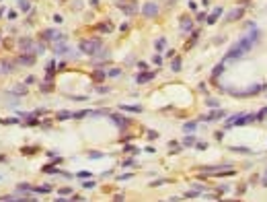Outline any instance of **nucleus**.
<instances>
[{"instance_id": "obj_20", "label": "nucleus", "mask_w": 267, "mask_h": 202, "mask_svg": "<svg viewBox=\"0 0 267 202\" xmlns=\"http://www.w3.org/2000/svg\"><path fill=\"white\" fill-rule=\"evenodd\" d=\"M0 124H6V126H11V124H21V118H0Z\"/></svg>"}, {"instance_id": "obj_6", "label": "nucleus", "mask_w": 267, "mask_h": 202, "mask_svg": "<svg viewBox=\"0 0 267 202\" xmlns=\"http://www.w3.org/2000/svg\"><path fill=\"white\" fill-rule=\"evenodd\" d=\"M142 14H144V17H156V14H158V4H156V2H146V4L142 6Z\"/></svg>"}, {"instance_id": "obj_3", "label": "nucleus", "mask_w": 267, "mask_h": 202, "mask_svg": "<svg viewBox=\"0 0 267 202\" xmlns=\"http://www.w3.org/2000/svg\"><path fill=\"white\" fill-rule=\"evenodd\" d=\"M37 54L35 52H19V58H17V64L21 66H33Z\"/></svg>"}, {"instance_id": "obj_23", "label": "nucleus", "mask_w": 267, "mask_h": 202, "mask_svg": "<svg viewBox=\"0 0 267 202\" xmlns=\"http://www.w3.org/2000/svg\"><path fill=\"white\" fill-rule=\"evenodd\" d=\"M11 70H12L11 62H0V72L2 74H6V72H11Z\"/></svg>"}, {"instance_id": "obj_9", "label": "nucleus", "mask_w": 267, "mask_h": 202, "mask_svg": "<svg viewBox=\"0 0 267 202\" xmlns=\"http://www.w3.org/2000/svg\"><path fill=\"white\" fill-rule=\"evenodd\" d=\"M33 46V39L31 37H21L19 39V52H35Z\"/></svg>"}, {"instance_id": "obj_46", "label": "nucleus", "mask_w": 267, "mask_h": 202, "mask_svg": "<svg viewBox=\"0 0 267 202\" xmlns=\"http://www.w3.org/2000/svg\"><path fill=\"white\" fill-rule=\"evenodd\" d=\"M138 68L140 70H148V64L146 62H138Z\"/></svg>"}, {"instance_id": "obj_40", "label": "nucleus", "mask_w": 267, "mask_h": 202, "mask_svg": "<svg viewBox=\"0 0 267 202\" xmlns=\"http://www.w3.org/2000/svg\"><path fill=\"white\" fill-rule=\"evenodd\" d=\"M195 19H197L199 23H201V21H206V19H208V12H197V17H195Z\"/></svg>"}, {"instance_id": "obj_50", "label": "nucleus", "mask_w": 267, "mask_h": 202, "mask_svg": "<svg viewBox=\"0 0 267 202\" xmlns=\"http://www.w3.org/2000/svg\"><path fill=\"white\" fill-rule=\"evenodd\" d=\"M27 85H33L35 83V76H27V81H25Z\"/></svg>"}, {"instance_id": "obj_48", "label": "nucleus", "mask_w": 267, "mask_h": 202, "mask_svg": "<svg viewBox=\"0 0 267 202\" xmlns=\"http://www.w3.org/2000/svg\"><path fill=\"white\" fill-rule=\"evenodd\" d=\"M208 105H212V107H218V99H208Z\"/></svg>"}, {"instance_id": "obj_41", "label": "nucleus", "mask_w": 267, "mask_h": 202, "mask_svg": "<svg viewBox=\"0 0 267 202\" xmlns=\"http://www.w3.org/2000/svg\"><path fill=\"white\" fill-rule=\"evenodd\" d=\"M166 179H156V181H150V188H156V186H163Z\"/></svg>"}, {"instance_id": "obj_21", "label": "nucleus", "mask_w": 267, "mask_h": 202, "mask_svg": "<svg viewBox=\"0 0 267 202\" xmlns=\"http://www.w3.org/2000/svg\"><path fill=\"white\" fill-rule=\"evenodd\" d=\"M86 116H91V111H88V109H80V111H74V116H72V118L82 120V118H86Z\"/></svg>"}, {"instance_id": "obj_42", "label": "nucleus", "mask_w": 267, "mask_h": 202, "mask_svg": "<svg viewBox=\"0 0 267 202\" xmlns=\"http://www.w3.org/2000/svg\"><path fill=\"white\" fill-rule=\"evenodd\" d=\"M70 99H74V101H86L88 97H84V95H72Z\"/></svg>"}, {"instance_id": "obj_37", "label": "nucleus", "mask_w": 267, "mask_h": 202, "mask_svg": "<svg viewBox=\"0 0 267 202\" xmlns=\"http://www.w3.org/2000/svg\"><path fill=\"white\" fill-rule=\"evenodd\" d=\"M126 151H128V153H134V155H138V153H140V149H136L134 144H128V146H126Z\"/></svg>"}, {"instance_id": "obj_29", "label": "nucleus", "mask_w": 267, "mask_h": 202, "mask_svg": "<svg viewBox=\"0 0 267 202\" xmlns=\"http://www.w3.org/2000/svg\"><path fill=\"white\" fill-rule=\"evenodd\" d=\"M14 93H17V95H25V93H27V87H25V85H17V87H14Z\"/></svg>"}, {"instance_id": "obj_19", "label": "nucleus", "mask_w": 267, "mask_h": 202, "mask_svg": "<svg viewBox=\"0 0 267 202\" xmlns=\"http://www.w3.org/2000/svg\"><path fill=\"white\" fill-rule=\"evenodd\" d=\"M72 116H74L72 111H66V109H62V111H60V114H58V116H56V118H58L60 122H64V120H70V118H72Z\"/></svg>"}, {"instance_id": "obj_11", "label": "nucleus", "mask_w": 267, "mask_h": 202, "mask_svg": "<svg viewBox=\"0 0 267 202\" xmlns=\"http://www.w3.org/2000/svg\"><path fill=\"white\" fill-rule=\"evenodd\" d=\"M243 14H244V8H243V6H241V8H234V11H230L228 14H226V21H238Z\"/></svg>"}, {"instance_id": "obj_4", "label": "nucleus", "mask_w": 267, "mask_h": 202, "mask_svg": "<svg viewBox=\"0 0 267 202\" xmlns=\"http://www.w3.org/2000/svg\"><path fill=\"white\" fill-rule=\"evenodd\" d=\"M43 39L54 43V41H62V39H66V35H64V33H58V29H45Z\"/></svg>"}, {"instance_id": "obj_43", "label": "nucleus", "mask_w": 267, "mask_h": 202, "mask_svg": "<svg viewBox=\"0 0 267 202\" xmlns=\"http://www.w3.org/2000/svg\"><path fill=\"white\" fill-rule=\"evenodd\" d=\"M76 175H78V178H91L93 173H91V171H78Z\"/></svg>"}, {"instance_id": "obj_18", "label": "nucleus", "mask_w": 267, "mask_h": 202, "mask_svg": "<svg viewBox=\"0 0 267 202\" xmlns=\"http://www.w3.org/2000/svg\"><path fill=\"white\" fill-rule=\"evenodd\" d=\"M35 194H49L51 192V186H33Z\"/></svg>"}, {"instance_id": "obj_7", "label": "nucleus", "mask_w": 267, "mask_h": 202, "mask_svg": "<svg viewBox=\"0 0 267 202\" xmlns=\"http://www.w3.org/2000/svg\"><path fill=\"white\" fill-rule=\"evenodd\" d=\"M156 79V72H148V70H142L136 76V83L138 85H146V83H150V81H154Z\"/></svg>"}, {"instance_id": "obj_44", "label": "nucleus", "mask_w": 267, "mask_h": 202, "mask_svg": "<svg viewBox=\"0 0 267 202\" xmlns=\"http://www.w3.org/2000/svg\"><path fill=\"white\" fill-rule=\"evenodd\" d=\"M129 178H132V173H123V175H119L117 179H119V181H126V179H129Z\"/></svg>"}, {"instance_id": "obj_34", "label": "nucleus", "mask_w": 267, "mask_h": 202, "mask_svg": "<svg viewBox=\"0 0 267 202\" xmlns=\"http://www.w3.org/2000/svg\"><path fill=\"white\" fill-rule=\"evenodd\" d=\"M146 136H148V140H156V138H158V132L148 130V132H146Z\"/></svg>"}, {"instance_id": "obj_10", "label": "nucleus", "mask_w": 267, "mask_h": 202, "mask_svg": "<svg viewBox=\"0 0 267 202\" xmlns=\"http://www.w3.org/2000/svg\"><path fill=\"white\" fill-rule=\"evenodd\" d=\"M179 21H181V29H183V33H189V31H193V21H191L189 17H185V14H183Z\"/></svg>"}, {"instance_id": "obj_5", "label": "nucleus", "mask_w": 267, "mask_h": 202, "mask_svg": "<svg viewBox=\"0 0 267 202\" xmlns=\"http://www.w3.org/2000/svg\"><path fill=\"white\" fill-rule=\"evenodd\" d=\"M109 118H111V122L115 124L119 130H126V128L129 126V120H126L121 114H109Z\"/></svg>"}, {"instance_id": "obj_56", "label": "nucleus", "mask_w": 267, "mask_h": 202, "mask_svg": "<svg viewBox=\"0 0 267 202\" xmlns=\"http://www.w3.org/2000/svg\"><path fill=\"white\" fill-rule=\"evenodd\" d=\"M0 179H2V178H0Z\"/></svg>"}, {"instance_id": "obj_47", "label": "nucleus", "mask_w": 267, "mask_h": 202, "mask_svg": "<svg viewBox=\"0 0 267 202\" xmlns=\"http://www.w3.org/2000/svg\"><path fill=\"white\" fill-rule=\"evenodd\" d=\"M82 186H84V188H88V190H91V188H95V181H82Z\"/></svg>"}, {"instance_id": "obj_8", "label": "nucleus", "mask_w": 267, "mask_h": 202, "mask_svg": "<svg viewBox=\"0 0 267 202\" xmlns=\"http://www.w3.org/2000/svg\"><path fill=\"white\" fill-rule=\"evenodd\" d=\"M224 116H226L224 109H214V111H210L208 116H201V120H203V122H218V120H222Z\"/></svg>"}, {"instance_id": "obj_36", "label": "nucleus", "mask_w": 267, "mask_h": 202, "mask_svg": "<svg viewBox=\"0 0 267 202\" xmlns=\"http://www.w3.org/2000/svg\"><path fill=\"white\" fill-rule=\"evenodd\" d=\"M37 151H39L37 146H31V149H21V153H23V155H31V153H37Z\"/></svg>"}, {"instance_id": "obj_15", "label": "nucleus", "mask_w": 267, "mask_h": 202, "mask_svg": "<svg viewBox=\"0 0 267 202\" xmlns=\"http://www.w3.org/2000/svg\"><path fill=\"white\" fill-rule=\"evenodd\" d=\"M164 46H166V37H158L156 41H154V48H156V52H164Z\"/></svg>"}, {"instance_id": "obj_24", "label": "nucleus", "mask_w": 267, "mask_h": 202, "mask_svg": "<svg viewBox=\"0 0 267 202\" xmlns=\"http://www.w3.org/2000/svg\"><path fill=\"white\" fill-rule=\"evenodd\" d=\"M54 70H56V60H49L45 64V72L47 74H54Z\"/></svg>"}, {"instance_id": "obj_33", "label": "nucleus", "mask_w": 267, "mask_h": 202, "mask_svg": "<svg viewBox=\"0 0 267 202\" xmlns=\"http://www.w3.org/2000/svg\"><path fill=\"white\" fill-rule=\"evenodd\" d=\"M105 76H107L105 72H95V81H97V83H103V81H105Z\"/></svg>"}, {"instance_id": "obj_51", "label": "nucleus", "mask_w": 267, "mask_h": 202, "mask_svg": "<svg viewBox=\"0 0 267 202\" xmlns=\"http://www.w3.org/2000/svg\"><path fill=\"white\" fill-rule=\"evenodd\" d=\"M17 14H19L17 11H11V12H8V19H17Z\"/></svg>"}, {"instance_id": "obj_45", "label": "nucleus", "mask_w": 267, "mask_h": 202, "mask_svg": "<svg viewBox=\"0 0 267 202\" xmlns=\"http://www.w3.org/2000/svg\"><path fill=\"white\" fill-rule=\"evenodd\" d=\"M60 194H62V196H66V194H72V190H70V188H62V190H60Z\"/></svg>"}, {"instance_id": "obj_28", "label": "nucleus", "mask_w": 267, "mask_h": 202, "mask_svg": "<svg viewBox=\"0 0 267 202\" xmlns=\"http://www.w3.org/2000/svg\"><path fill=\"white\" fill-rule=\"evenodd\" d=\"M121 165L123 167H134V169H136V167H138V161H136V159H128V161H123Z\"/></svg>"}, {"instance_id": "obj_54", "label": "nucleus", "mask_w": 267, "mask_h": 202, "mask_svg": "<svg viewBox=\"0 0 267 202\" xmlns=\"http://www.w3.org/2000/svg\"><path fill=\"white\" fill-rule=\"evenodd\" d=\"M4 12H6V8H4V6H0V17H2Z\"/></svg>"}, {"instance_id": "obj_27", "label": "nucleus", "mask_w": 267, "mask_h": 202, "mask_svg": "<svg viewBox=\"0 0 267 202\" xmlns=\"http://www.w3.org/2000/svg\"><path fill=\"white\" fill-rule=\"evenodd\" d=\"M191 144H195V138L189 134V136H185V138H183V146H191Z\"/></svg>"}, {"instance_id": "obj_52", "label": "nucleus", "mask_w": 267, "mask_h": 202, "mask_svg": "<svg viewBox=\"0 0 267 202\" xmlns=\"http://www.w3.org/2000/svg\"><path fill=\"white\" fill-rule=\"evenodd\" d=\"M43 111H45V109H35L33 114H35V116H37V118H39V116H43Z\"/></svg>"}, {"instance_id": "obj_16", "label": "nucleus", "mask_w": 267, "mask_h": 202, "mask_svg": "<svg viewBox=\"0 0 267 202\" xmlns=\"http://www.w3.org/2000/svg\"><path fill=\"white\" fill-rule=\"evenodd\" d=\"M97 29H99L101 33H111V31H113V25L109 23V21H105V23H101L99 27H97Z\"/></svg>"}, {"instance_id": "obj_53", "label": "nucleus", "mask_w": 267, "mask_h": 202, "mask_svg": "<svg viewBox=\"0 0 267 202\" xmlns=\"http://www.w3.org/2000/svg\"><path fill=\"white\" fill-rule=\"evenodd\" d=\"M154 64H163V58L160 56H154Z\"/></svg>"}, {"instance_id": "obj_12", "label": "nucleus", "mask_w": 267, "mask_h": 202, "mask_svg": "<svg viewBox=\"0 0 267 202\" xmlns=\"http://www.w3.org/2000/svg\"><path fill=\"white\" fill-rule=\"evenodd\" d=\"M222 12H224V11H222V6H216V8H214V11H212V12L208 14V19H206V21H208L210 25H212V23H216V21L220 19V14H222Z\"/></svg>"}, {"instance_id": "obj_17", "label": "nucleus", "mask_w": 267, "mask_h": 202, "mask_svg": "<svg viewBox=\"0 0 267 202\" xmlns=\"http://www.w3.org/2000/svg\"><path fill=\"white\" fill-rule=\"evenodd\" d=\"M119 109L132 111V114H140V111H142V105H119Z\"/></svg>"}, {"instance_id": "obj_39", "label": "nucleus", "mask_w": 267, "mask_h": 202, "mask_svg": "<svg viewBox=\"0 0 267 202\" xmlns=\"http://www.w3.org/2000/svg\"><path fill=\"white\" fill-rule=\"evenodd\" d=\"M45 52V43H37V50H35V54L39 56V54H43Z\"/></svg>"}, {"instance_id": "obj_25", "label": "nucleus", "mask_w": 267, "mask_h": 202, "mask_svg": "<svg viewBox=\"0 0 267 202\" xmlns=\"http://www.w3.org/2000/svg\"><path fill=\"white\" fill-rule=\"evenodd\" d=\"M17 190L19 192H33V186H29V184H19V186H17Z\"/></svg>"}, {"instance_id": "obj_22", "label": "nucleus", "mask_w": 267, "mask_h": 202, "mask_svg": "<svg viewBox=\"0 0 267 202\" xmlns=\"http://www.w3.org/2000/svg\"><path fill=\"white\" fill-rule=\"evenodd\" d=\"M54 52H56V54H68V46L58 43V46H54Z\"/></svg>"}, {"instance_id": "obj_32", "label": "nucleus", "mask_w": 267, "mask_h": 202, "mask_svg": "<svg viewBox=\"0 0 267 202\" xmlns=\"http://www.w3.org/2000/svg\"><path fill=\"white\" fill-rule=\"evenodd\" d=\"M183 198H199V190H191V192H187Z\"/></svg>"}, {"instance_id": "obj_38", "label": "nucleus", "mask_w": 267, "mask_h": 202, "mask_svg": "<svg viewBox=\"0 0 267 202\" xmlns=\"http://www.w3.org/2000/svg\"><path fill=\"white\" fill-rule=\"evenodd\" d=\"M88 157H91V159H101V157H103V153H99V151H91V153H88Z\"/></svg>"}, {"instance_id": "obj_1", "label": "nucleus", "mask_w": 267, "mask_h": 202, "mask_svg": "<svg viewBox=\"0 0 267 202\" xmlns=\"http://www.w3.org/2000/svg\"><path fill=\"white\" fill-rule=\"evenodd\" d=\"M257 39H259V31H257V29L249 31V33H247L243 39H238V41L232 46V50L226 54L224 62H228V60H236V58H241V56H244L247 52H251V50H253V46L257 43Z\"/></svg>"}, {"instance_id": "obj_31", "label": "nucleus", "mask_w": 267, "mask_h": 202, "mask_svg": "<svg viewBox=\"0 0 267 202\" xmlns=\"http://www.w3.org/2000/svg\"><path fill=\"white\" fill-rule=\"evenodd\" d=\"M119 74H121V70H119V68H111V70L107 72V76H111V79H115V76H119Z\"/></svg>"}, {"instance_id": "obj_26", "label": "nucleus", "mask_w": 267, "mask_h": 202, "mask_svg": "<svg viewBox=\"0 0 267 202\" xmlns=\"http://www.w3.org/2000/svg\"><path fill=\"white\" fill-rule=\"evenodd\" d=\"M171 68H173L175 72L181 70V58H175V60H173V64H171Z\"/></svg>"}, {"instance_id": "obj_35", "label": "nucleus", "mask_w": 267, "mask_h": 202, "mask_svg": "<svg viewBox=\"0 0 267 202\" xmlns=\"http://www.w3.org/2000/svg\"><path fill=\"white\" fill-rule=\"evenodd\" d=\"M195 149H197V151H206V149H208V143L199 140V143H195Z\"/></svg>"}, {"instance_id": "obj_30", "label": "nucleus", "mask_w": 267, "mask_h": 202, "mask_svg": "<svg viewBox=\"0 0 267 202\" xmlns=\"http://www.w3.org/2000/svg\"><path fill=\"white\" fill-rule=\"evenodd\" d=\"M19 8H21L23 12H27L31 6H29V2H27V0H19Z\"/></svg>"}, {"instance_id": "obj_13", "label": "nucleus", "mask_w": 267, "mask_h": 202, "mask_svg": "<svg viewBox=\"0 0 267 202\" xmlns=\"http://www.w3.org/2000/svg\"><path fill=\"white\" fill-rule=\"evenodd\" d=\"M195 128H197V122H185V124H183V132H185V134H193Z\"/></svg>"}, {"instance_id": "obj_55", "label": "nucleus", "mask_w": 267, "mask_h": 202, "mask_svg": "<svg viewBox=\"0 0 267 202\" xmlns=\"http://www.w3.org/2000/svg\"><path fill=\"white\" fill-rule=\"evenodd\" d=\"M263 186H267V178H265V179H263Z\"/></svg>"}, {"instance_id": "obj_49", "label": "nucleus", "mask_w": 267, "mask_h": 202, "mask_svg": "<svg viewBox=\"0 0 267 202\" xmlns=\"http://www.w3.org/2000/svg\"><path fill=\"white\" fill-rule=\"evenodd\" d=\"M97 91H99V93H109V89H107V87H97Z\"/></svg>"}, {"instance_id": "obj_2", "label": "nucleus", "mask_w": 267, "mask_h": 202, "mask_svg": "<svg viewBox=\"0 0 267 202\" xmlns=\"http://www.w3.org/2000/svg\"><path fill=\"white\" fill-rule=\"evenodd\" d=\"M101 48H103V43H101V39H99V37H93V39H82L80 43H78V50H80L82 54H86V56H95Z\"/></svg>"}, {"instance_id": "obj_14", "label": "nucleus", "mask_w": 267, "mask_h": 202, "mask_svg": "<svg viewBox=\"0 0 267 202\" xmlns=\"http://www.w3.org/2000/svg\"><path fill=\"white\" fill-rule=\"evenodd\" d=\"M224 66H226V64H224V62H220V64H218V66H216V68L212 70V83H216V79L220 76V72L224 70Z\"/></svg>"}]
</instances>
